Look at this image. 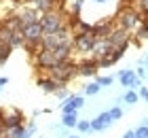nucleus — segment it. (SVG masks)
Here are the masks:
<instances>
[{
  "mask_svg": "<svg viewBox=\"0 0 148 138\" xmlns=\"http://www.w3.org/2000/svg\"><path fill=\"white\" fill-rule=\"evenodd\" d=\"M110 51H112V47H110V43L108 40H97L95 43V47H93V51H91V55L89 58H93V60H102V58H106V55H110Z\"/></svg>",
  "mask_w": 148,
  "mask_h": 138,
  "instance_id": "nucleus-14",
  "label": "nucleus"
},
{
  "mask_svg": "<svg viewBox=\"0 0 148 138\" xmlns=\"http://www.w3.org/2000/svg\"><path fill=\"white\" fill-rule=\"evenodd\" d=\"M76 130H78L80 134L91 132V121H87V119H83V121H80V119H78V123H76Z\"/></svg>",
  "mask_w": 148,
  "mask_h": 138,
  "instance_id": "nucleus-21",
  "label": "nucleus"
},
{
  "mask_svg": "<svg viewBox=\"0 0 148 138\" xmlns=\"http://www.w3.org/2000/svg\"><path fill=\"white\" fill-rule=\"evenodd\" d=\"M36 85L42 89V92H47V94H55L57 89H59V83L55 79H51L47 72H40L38 77H36Z\"/></svg>",
  "mask_w": 148,
  "mask_h": 138,
  "instance_id": "nucleus-11",
  "label": "nucleus"
},
{
  "mask_svg": "<svg viewBox=\"0 0 148 138\" xmlns=\"http://www.w3.org/2000/svg\"><path fill=\"white\" fill-rule=\"evenodd\" d=\"M55 96H57V98H59V100H66V98H68V96H70V94H68V89H66V87H59V89H57V92H55Z\"/></svg>",
  "mask_w": 148,
  "mask_h": 138,
  "instance_id": "nucleus-26",
  "label": "nucleus"
},
{
  "mask_svg": "<svg viewBox=\"0 0 148 138\" xmlns=\"http://www.w3.org/2000/svg\"><path fill=\"white\" fill-rule=\"evenodd\" d=\"M15 15L19 17V24H21V28L23 26H30V24H36V21H40V11L36 9L34 4L32 6H28V4H23V9H19Z\"/></svg>",
  "mask_w": 148,
  "mask_h": 138,
  "instance_id": "nucleus-6",
  "label": "nucleus"
},
{
  "mask_svg": "<svg viewBox=\"0 0 148 138\" xmlns=\"http://www.w3.org/2000/svg\"><path fill=\"white\" fill-rule=\"evenodd\" d=\"M95 81L99 83V87H110L112 81H114V77H110V74H108V77H95Z\"/></svg>",
  "mask_w": 148,
  "mask_h": 138,
  "instance_id": "nucleus-23",
  "label": "nucleus"
},
{
  "mask_svg": "<svg viewBox=\"0 0 148 138\" xmlns=\"http://www.w3.org/2000/svg\"><path fill=\"white\" fill-rule=\"evenodd\" d=\"M99 89H102V87H99V83L93 81V83H87V85H85V94H87V96H95Z\"/></svg>",
  "mask_w": 148,
  "mask_h": 138,
  "instance_id": "nucleus-20",
  "label": "nucleus"
},
{
  "mask_svg": "<svg viewBox=\"0 0 148 138\" xmlns=\"http://www.w3.org/2000/svg\"><path fill=\"white\" fill-rule=\"evenodd\" d=\"M119 81H121V85L127 87V89H140V87H142V79H138L136 70H131V68L121 70L119 72Z\"/></svg>",
  "mask_w": 148,
  "mask_h": 138,
  "instance_id": "nucleus-9",
  "label": "nucleus"
},
{
  "mask_svg": "<svg viewBox=\"0 0 148 138\" xmlns=\"http://www.w3.org/2000/svg\"><path fill=\"white\" fill-rule=\"evenodd\" d=\"M83 104H85V98H83V96L72 94V96H68V98L64 100V104L59 106V108H62V115H64V113H74V110L83 108Z\"/></svg>",
  "mask_w": 148,
  "mask_h": 138,
  "instance_id": "nucleus-12",
  "label": "nucleus"
},
{
  "mask_svg": "<svg viewBox=\"0 0 148 138\" xmlns=\"http://www.w3.org/2000/svg\"><path fill=\"white\" fill-rule=\"evenodd\" d=\"M9 132V138H30L32 134V130L28 126H19V128H13V130H6Z\"/></svg>",
  "mask_w": 148,
  "mask_h": 138,
  "instance_id": "nucleus-15",
  "label": "nucleus"
},
{
  "mask_svg": "<svg viewBox=\"0 0 148 138\" xmlns=\"http://www.w3.org/2000/svg\"><path fill=\"white\" fill-rule=\"evenodd\" d=\"M131 36L133 34L131 32H127V30H121V28H114L112 30V34L106 40L110 43V47L112 49H116V47H129V43H131Z\"/></svg>",
  "mask_w": 148,
  "mask_h": 138,
  "instance_id": "nucleus-7",
  "label": "nucleus"
},
{
  "mask_svg": "<svg viewBox=\"0 0 148 138\" xmlns=\"http://www.w3.org/2000/svg\"><path fill=\"white\" fill-rule=\"evenodd\" d=\"M19 126H25V117H23L21 110H4L2 119H0V128L13 130V128H19Z\"/></svg>",
  "mask_w": 148,
  "mask_h": 138,
  "instance_id": "nucleus-5",
  "label": "nucleus"
},
{
  "mask_svg": "<svg viewBox=\"0 0 148 138\" xmlns=\"http://www.w3.org/2000/svg\"><path fill=\"white\" fill-rule=\"evenodd\" d=\"M66 17H68V15H64V13H59V11L42 13V15H40V26H42L45 34L47 32H55L62 26H66Z\"/></svg>",
  "mask_w": 148,
  "mask_h": 138,
  "instance_id": "nucleus-4",
  "label": "nucleus"
},
{
  "mask_svg": "<svg viewBox=\"0 0 148 138\" xmlns=\"http://www.w3.org/2000/svg\"><path fill=\"white\" fill-rule=\"evenodd\" d=\"M108 113H110V117H112V121H119L121 117H123V108H121V106H112Z\"/></svg>",
  "mask_w": 148,
  "mask_h": 138,
  "instance_id": "nucleus-25",
  "label": "nucleus"
},
{
  "mask_svg": "<svg viewBox=\"0 0 148 138\" xmlns=\"http://www.w3.org/2000/svg\"><path fill=\"white\" fill-rule=\"evenodd\" d=\"M4 85H9V79H6V77H0V87H4Z\"/></svg>",
  "mask_w": 148,
  "mask_h": 138,
  "instance_id": "nucleus-30",
  "label": "nucleus"
},
{
  "mask_svg": "<svg viewBox=\"0 0 148 138\" xmlns=\"http://www.w3.org/2000/svg\"><path fill=\"white\" fill-rule=\"evenodd\" d=\"M136 77H138V79H144V77H148L146 68H138V70H136Z\"/></svg>",
  "mask_w": 148,
  "mask_h": 138,
  "instance_id": "nucleus-28",
  "label": "nucleus"
},
{
  "mask_svg": "<svg viewBox=\"0 0 148 138\" xmlns=\"http://www.w3.org/2000/svg\"><path fill=\"white\" fill-rule=\"evenodd\" d=\"M144 62H146V66H148V58H146V60H144Z\"/></svg>",
  "mask_w": 148,
  "mask_h": 138,
  "instance_id": "nucleus-33",
  "label": "nucleus"
},
{
  "mask_svg": "<svg viewBox=\"0 0 148 138\" xmlns=\"http://www.w3.org/2000/svg\"><path fill=\"white\" fill-rule=\"evenodd\" d=\"M142 21V13L136 11L131 4H125L116 15H114V28H121V30L133 32Z\"/></svg>",
  "mask_w": 148,
  "mask_h": 138,
  "instance_id": "nucleus-2",
  "label": "nucleus"
},
{
  "mask_svg": "<svg viewBox=\"0 0 148 138\" xmlns=\"http://www.w3.org/2000/svg\"><path fill=\"white\" fill-rule=\"evenodd\" d=\"M138 96H140V98H142V100H146V102H148V89H146L144 85H142V87L138 89Z\"/></svg>",
  "mask_w": 148,
  "mask_h": 138,
  "instance_id": "nucleus-27",
  "label": "nucleus"
},
{
  "mask_svg": "<svg viewBox=\"0 0 148 138\" xmlns=\"http://www.w3.org/2000/svg\"><path fill=\"white\" fill-rule=\"evenodd\" d=\"M68 138H80V136H68Z\"/></svg>",
  "mask_w": 148,
  "mask_h": 138,
  "instance_id": "nucleus-32",
  "label": "nucleus"
},
{
  "mask_svg": "<svg viewBox=\"0 0 148 138\" xmlns=\"http://www.w3.org/2000/svg\"><path fill=\"white\" fill-rule=\"evenodd\" d=\"M95 43H97V38L93 36V34H85V32H74L72 34V47H74V51L80 53V55H85V58H89V55H91Z\"/></svg>",
  "mask_w": 148,
  "mask_h": 138,
  "instance_id": "nucleus-3",
  "label": "nucleus"
},
{
  "mask_svg": "<svg viewBox=\"0 0 148 138\" xmlns=\"http://www.w3.org/2000/svg\"><path fill=\"white\" fill-rule=\"evenodd\" d=\"M11 53H13L11 45H0V64H4V62L11 58Z\"/></svg>",
  "mask_w": 148,
  "mask_h": 138,
  "instance_id": "nucleus-19",
  "label": "nucleus"
},
{
  "mask_svg": "<svg viewBox=\"0 0 148 138\" xmlns=\"http://www.w3.org/2000/svg\"><path fill=\"white\" fill-rule=\"evenodd\" d=\"M78 123V110H74V113H64L62 117V126L64 128H76Z\"/></svg>",
  "mask_w": 148,
  "mask_h": 138,
  "instance_id": "nucleus-16",
  "label": "nucleus"
},
{
  "mask_svg": "<svg viewBox=\"0 0 148 138\" xmlns=\"http://www.w3.org/2000/svg\"><path fill=\"white\" fill-rule=\"evenodd\" d=\"M138 100H140L138 89H127V92H125V96H123V102H125V104H129V106H133Z\"/></svg>",
  "mask_w": 148,
  "mask_h": 138,
  "instance_id": "nucleus-17",
  "label": "nucleus"
},
{
  "mask_svg": "<svg viewBox=\"0 0 148 138\" xmlns=\"http://www.w3.org/2000/svg\"><path fill=\"white\" fill-rule=\"evenodd\" d=\"M112 123L114 121H112L108 110H106V113H99L95 119H91V132H104V130H108Z\"/></svg>",
  "mask_w": 148,
  "mask_h": 138,
  "instance_id": "nucleus-13",
  "label": "nucleus"
},
{
  "mask_svg": "<svg viewBox=\"0 0 148 138\" xmlns=\"http://www.w3.org/2000/svg\"><path fill=\"white\" fill-rule=\"evenodd\" d=\"M47 74H49L51 79H55L59 83V87H66L78 74V60L68 58L64 62H57V64H53L49 70H47Z\"/></svg>",
  "mask_w": 148,
  "mask_h": 138,
  "instance_id": "nucleus-1",
  "label": "nucleus"
},
{
  "mask_svg": "<svg viewBox=\"0 0 148 138\" xmlns=\"http://www.w3.org/2000/svg\"><path fill=\"white\" fill-rule=\"evenodd\" d=\"M133 132H136V138H148V126H146V123H142V126L136 128Z\"/></svg>",
  "mask_w": 148,
  "mask_h": 138,
  "instance_id": "nucleus-24",
  "label": "nucleus"
},
{
  "mask_svg": "<svg viewBox=\"0 0 148 138\" xmlns=\"http://www.w3.org/2000/svg\"><path fill=\"white\" fill-rule=\"evenodd\" d=\"M136 36L142 38V40L148 38V21H140V26L136 28Z\"/></svg>",
  "mask_w": 148,
  "mask_h": 138,
  "instance_id": "nucleus-18",
  "label": "nucleus"
},
{
  "mask_svg": "<svg viewBox=\"0 0 148 138\" xmlns=\"http://www.w3.org/2000/svg\"><path fill=\"white\" fill-rule=\"evenodd\" d=\"M95 2H108V0H95Z\"/></svg>",
  "mask_w": 148,
  "mask_h": 138,
  "instance_id": "nucleus-31",
  "label": "nucleus"
},
{
  "mask_svg": "<svg viewBox=\"0 0 148 138\" xmlns=\"http://www.w3.org/2000/svg\"><path fill=\"white\" fill-rule=\"evenodd\" d=\"M123 138H136V132H133V130H129V132L123 134Z\"/></svg>",
  "mask_w": 148,
  "mask_h": 138,
  "instance_id": "nucleus-29",
  "label": "nucleus"
},
{
  "mask_svg": "<svg viewBox=\"0 0 148 138\" xmlns=\"http://www.w3.org/2000/svg\"><path fill=\"white\" fill-rule=\"evenodd\" d=\"M114 30V17H108V19H102V21H97V24H93V36H95L97 40H104V38H108L110 34Z\"/></svg>",
  "mask_w": 148,
  "mask_h": 138,
  "instance_id": "nucleus-8",
  "label": "nucleus"
},
{
  "mask_svg": "<svg viewBox=\"0 0 148 138\" xmlns=\"http://www.w3.org/2000/svg\"><path fill=\"white\" fill-rule=\"evenodd\" d=\"M99 64L93 58H83L78 62V77H97Z\"/></svg>",
  "mask_w": 148,
  "mask_h": 138,
  "instance_id": "nucleus-10",
  "label": "nucleus"
},
{
  "mask_svg": "<svg viewBox=\"0 0 148 138\" xmlns=\"http://www.w3.org/2000/svg\"><path fill=\"white\" fill-rule=\"evenodd\" d=\"M83 4H85V0H74V2L70 4V13H72V15H80Z\"/></svg>",
  "mask_w": 148,
  "mask_h": 138,
  "instance_id": "nucleus-22",
  "label": "nucleus"
}]
</instances>
